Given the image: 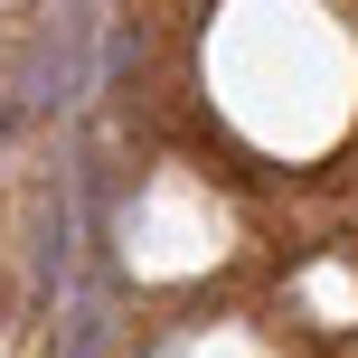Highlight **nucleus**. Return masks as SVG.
<instances>
[{
    "mask_svg": "<svg viewBox=\"0 0 358 358\" xmlns=\"http://www.w3.org/2000/svg\"><path fill=\"white\" fill-rule=\"evenodd\" d=\"M104 10H48L29 38V66H19V113H66L85 94V48Z\"/></svg>",
    "mask_w": 358,
    "mask_h": 358,
    "instance_id": "1",
    "label": "nucleus"
},
{
    "mask_svg": "<svg viewBox=\"0 0 358 358\" xmlns=\"http://www.w3.org/2000/svg\"><path fill=\"white\" fill-rule=\"evenodd\" d=\"M66 245H76V208H66V179H48V189L29 198V311H57Z\"/></svg>",
    "mask_w": 358,
    "mask_h": 358,
    "instance_id": "2",
    "label": "nucleus"
},
{
    "mask_svg": "<svg viewBox=\"0 0 358 358\" xmlns=\"http://www.w3.org/2000/svg\"><path fill=\"white\" fill-rule=\"evenodd\" d=\"M94 349H104V292H76V311H66V349H57V358H94Z\"/></svg>",
    "mask_w": 358,
    "mask_h": 358,
    "instance_id": "3",
    "label": "nucleus"
}]
</instances>
